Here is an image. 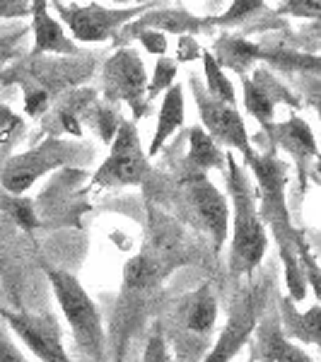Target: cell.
Instances as JSON below:
<instances>
[{
  "instance_id": "cell-1",
  "label": "cell",
  "mask_w": 321,
  "mask_h": 362,
  "mask_svg": "<svg viewBox=\"0 0 321 362\" xmlns=\"http://www.w3.org/2000/svg\"><path fill=\"white\" fill-rule=\"evenodd\" d=\"M227 186H230L232 206H235V237H232V254L230 266L235 276H252L264 261V254L268 249V235L266 225L259 215L256 206V194L244 177V169L237 167L232 155H227Z\"/></svg>"
},
{
  "instance_id": "cell-2",
  "label": "cell",
  "mask_w": 321,
  "mask_h": 362,
  "mask_svg": "<svg viewBox=\"0 0 321 362\" xmlns=\"http://www.w3.org/2000/svg\"><path fill=\"white\" fill-rule=\"evenodd\" d=\"M46 276L54 288V295L61 305L63 314H66L73 338L78 343V348L83 350L87 358L95 362L104 360V329L99 312L92 302V297L85 293L83 285L78 283V278L70 276L66 271H56V268H46Z\"/></svg>"
},
{
  "instance_id": "cell-3",
  "label": "cell",
  "mask_w": 321,
  "mask_h": 362,
  "mask_svg": "<svg viewBox=\"0 0 321 362\" xmlns=\"http://www.w3.org/2000/svg\"><path fill=\"white\" fill-rule=\"evenodd\" d=\"M148 160L140 150L138 131L133 121H121L114 136L112 155L104 160L99 172L92 179L95 189H114V186L140 184L148 174Z\"/></svg>"
},
{
  "instance_id": "cell-4",
  "label": "cell",
  "mask_w": 321,
  "mask_h": 362,
  "mask_svg": "<svg viewBox=\"0 0 321 362\" xmlns=\"http://www.w3.org/2000/svg\"><path fill=\"white\" fill-rule=\"evenodd\" d=\"M215 321H218V300H215L213 290L208 285L184 297V302L177 307L172 317V336L177 346L182 348V353L186 346H194L196 360V355H201L203 350V341L208 346V336L213 334Z\"/></svg>"
},
{
  "instance_id": "cell-5",
  "label": "cell",
  "mask_w": 321,
  "mask_h": 362,
  "mask_svg": "<svg viewBox=\"0 0 321 362\" xmlns=\"http://www.w3.org/2000/svg\"><path fill=\"white\" fill-rule=\"evenodd\" d=\"M73 155V148L61 140L51 138L44 145L29 150L25 155H17L5 165L3 174H0V184L8 194L20 196L25 194L29 186L34 184L42 174H46L49 169H56L61 165H66L68 157Z\"/></svg>"
},
{
  "instance_id": "cell-6",
  "label": "cell",
  "mask_w": 321,
  "mask_h": 362,
  "mask_svg": "<svg viewBox=\"0 0 321 362\" xmlns=\"http://www.w3.org/2000/svg\"><path fill=\"white\" fill-rule=\"evenodd\" d=\"M259 290H242L232 302L230 319L225 331L220 334L213 350L198 362H232L235 355L249 343L256 324H259Z\"/></svg>"
},
{
  "instance_id": "cell-7",
  "label": "cell",
  "mask_w": 321,
  "mask_h": 362,
  "mask_svg": "<svg viewBox=\"0 0 321 362\" xmlns=\"http://www.w3.org/2000/svg\"><path fill=\"white\" fill-rule=\"evenodd\" d=\"M191 87H194V97L198 104V112H201V121L208 128V136L213 140H220V143L230 145V148L239 150L244 157H249L254 153L252 145H249V136H247V126H244L242 116L235 112V107L220 102V99L210 97L198 80H191Z\"/></svg>"
},
{
  "instance_id": "cell-8",
  "label": "cell",
  "mask_w": 321,
  "mask_h": 362,
  "mask_svg": "<svg viewBox=\"0 0 321 362\" xmlns=\"http://www.w3.org/2000/svg\"><path fill=\"white\" fill-rule=\"evenodd\" d=\"M0 317L42 362H73L61 343L54 314H13L0 309Z\"/></svg>"
},
{
  "instance_id": "cell-9",
  "label": "cell",
  "mask_w": 321,
  "mask_h": 362,
  "mask_svg": "<svg viewBox=\"0 0 321 362\" xmlns=\"http://www.w3.org/2000/svg\"><path fill=\"white\" fill-rule=\"evenodd\" d=\"M145 68L133 49H121L104 66V85L109 99H126L136 112V119L148 112L145 104Z\"/></svg>"
},
{
  "instance_id": "cell-10",
  "label": "cell",
  "mask_w": 321,
  "mask_h": 362,
  "mask_svg": "<svg viewBox=\"0 0 321 362\" xmlns=\"http://www.w3.org/2000/svg\"><path fill=\"white\" fill-rule=\"evenodd\" d=\"M186 189H189V201L196 210L198 220L208 230V235L213 237L215 254H220L227 230H230V206H227V198L210 184L203 172L191 174L186 179Z\"/></svg>"
},
{
  "instance_id": "cell-11",
  "label": "cell",
  "mask_w": 321,
  "mask_h": 362,
  "mask_svg": "<svg viewBox=\"0 0 321 362\" xmlns=\"http://www.w3.org/2000/svg\"><path fill=\"white\" fill-rule=\"evenodd\" d=\"M54 5L58 15H61V20L70 27L73 37L80 39V42H104L126 20L138 15V10H104L99 5H90V8H75V5H70V8H66L58 0H54Z\"/></svg>"
},
{
  "instance_id": "cell-12",
  "label": "cell",
  "mask_w": 321,
  "mask_h": 362,
  "mask_svg": "<svg viewBox=\"0 0 321 362\" xmlns=\"http://www.w3.org/2000/svg\"><path fill=\"white\" fill-rule=\"evenodd\" d=\"M256 334V362H314L300 346L290 343V338L283 334L280 321L266 317L254 329Z\"/></svg>"
},
{
  "instance_id": "cell-13",
  "label": "cell",
  "mask_w": 321,
  "mask_h": 362,
  "mask_svg": "<svg viewBox=\"0 0 321 362\" xmlns=\"http://www.w3.org/2000/svg\"><path fill=\"white\" fill-rule=\"evenodd\" d=\"M242 83H244V104H247V112H252L254 119L264 126L271 124L276 102L288 99L290 104H295V99L285 95V90L268 75V70H256L254 80L242 78Z\"/></svg>"
},
{
  "instance_id": "cell-14",
  "label": "cell",
  "mask_w": 321,
  "mask_h": 362,
  "mask_svg": "<svg viewBox=\"0 0 321 362\" xmlns=\"http://www.w3.org/2000/svg\"><path fill=\"white\" fill-rule=\"evenodd\" d=\"M32 20H34V37H37V46L32 54L39 56L42 51H58V54H80L73 46L70 39H66L63 29L51 20V15L46 13V0H32Z\"/></svg>"
},
{
  "instance_id": "cell-15",
  "label": "cell",
  "mask_w": 321,
  "mask_h": 362,
  "mask_svg": "<svg viewBox=\"0 0 321 362\" xmlns=\"http://www.w3.org/2000/svg\"><path fill=\"white\" fill-rule=\"evenodd\" d=\"M280 317H283V334H288L295 341L302 343H312V346H319L321 341V307L314 305L309 312L300 314L293 305L290 297L280 300Z\"/></svg>"
},
{
  "instance_id": "cell-16",
  "label": "cell",
  "mask_w": 321,
  "mask_h": 362,
  "mask_svg": "<svg viewBox=\"0 0 321 362\" xmlns=\"http://www.w3.org/2000/svg\"><path fill=\"white\" fill-rule=\"evenodd\" d=\"M182 124H184V92H182V85H172L167 90L165 102H162L160 116H157V131H155L153 143H150L148 155L153 157L160 153V148L167 143V138Z\"/></svg>"
},
{
  "instance_id": "cell-17",
  "label": "cell",
  "mask_w": 321,
  "mask_h": 362,
  "mask_svg": "<svg viewBox=\"0 0 321 362\" xmlns=\"http://www.w3.org/2000/svg\"><path fill=\"white\" fill-rule=\"evenodd\" d=\"M273 131V138L278 140L283 148H288L290 153L297 155L300 160H307V157H317V140H314L312 131L302 119L293 116L290 121L280 124Z\"/></svg>"
},
{
  "instance_id": "cell-18",
  "label": "cell",
  "mask_w": 321,
  "mask_h": 362,
  "mask_svg": "<svg viewBox=\"0 0 321 362\" xmlns=\"http://www.w3.org/2000/svg\"><path fill=\"white\" fill-rule=\"evenodd\" d=\"M160 278H162V264L155 256L138 254L136 259H131L126 264L124 285L131 293H145V290H150L153 285L160 283Z\"/></svg>"
},
{
  "instance_id": "cell-19",
  "label": "cell",
  "mask_w": 321,
  "mask_h": 362,
  "mask_svg": "<svg viewBox=\"0 0 321 362\" xmlns=\"http://www.w3.org/2000/svg\"><path fill=\"white\" fill-rule=\"evenodd\" d=\"M189 165L194 167V172H206L210 167L225 165V157L218 150L215 140L201 126H194L189 131Z\"/></svg>"
},
{
  "instance_id": "cell-20",
  "label": "cell",
  "mask_w": 321,
  "mask_h": 362,
  "mask_svg": "<svg viewBox=\"0 0 321 362\" xmlns=\"http://www.w3.org/2000/svg\"><path fill=\"white\" fill-rule=\"evenodd\" d=\"M256 58H261V46L249 44L244 39H220L218 42V58L215 63L225 68H235L239 75H244Z\"/></svg>"
},
{
  "instance_id": "cell-21",
  "label": "cell",
  "mask_w": 321,
  "mask_h": 362,
  "mask_svg": "<svg viewBox=\"0 0 321 362\" xmlns=\"http://www.w3.org/2000/svg\"><path fill=\"white\" fill-rule=\"evenodd\" d=\"M203 66H206V80H208V95L220 99V102L235 107V87H232L230 80L225 78L223 68L215 63V58L206 54L203 56Z\"/></svg>"
},
{
  "instance_id": "cell-22",
  "label": "cell",
  "mask_w": 321,
  "mask_h": 362,
  "mask_svg": "<svg viewBox=\"0 0 321 362\" xmlns=\"http://www.w3.org/2000/svg\"><path fill=\"white\" fill-rule=\"evenodd\" d=\"M162 27L167 32H179V34H186V32H194L203 25L198 22L196 17L186 15V13H153L150 17H143L138 27Z\"/></svg>"
},
{
  "instance_id": "cell-23",
  "label": "cell",
  "mask_w": 321,
  "mask_h": 362,
  "mask_svg": "<svg viewBox=\"0 0 321 362\" xmlns=\"http://www.w3.org/2000/svg\"><path fill=\"white\" fill-rule=\"evenodd\" d=\"M22 131H25V126H22L20 116H15L5 104H0V150L15 145Z\"/></svg>"
},
{
  "instance_id": "cell-24",
  "label": "cell",
  "mask_w": 321,
  "mask_h": 362,
  "mask_svg": "<svg viewBox=\"0 0 321 362\" xmlns=\"http://www.w3.org/2000/svg\"><path fill=\"white\" fill-rule=\"evenodd\" d=\"M174 78H177V63L169 61V58H160L155 66V78L148 87V102L155 99L162 90H167L174 83Z\"/></svg>"
},
{
  "instance_id": "cell-25",
  "label": "cell",
  "mask_w": 321,
  "mask_h": 362,
  "mask_svg": "<svg viewBox=\"0 0 321 362\" xmlns=\"http://www.w3.org/2000/svg\"><path fill=\"white\" fill-rule=\"evenodd\" d=\"M119 124H121V119L114 109H109V107L97 109V128H99V136H102L104 143L114 140L116 131H119Z\"/></svg>"
},
{
  "instance_id": "cell-26",
  "label": "cell",
  "mask_w": 321,
  "mask_h": 362,
  "mask_svg": "<svg viewBox=\"0 0 321 362\" xmlns=\"http://www.w3.org/2000/svg\"><path fill=\"white\" fill-rule=\"evenodd\" d=\"M321 0H280V13L297 17H319Z\"/></svg>"
},
{
  "instance_id": "cell-27",
  "label": "cell",
  "mask_w": 321,
  "mask_h": 362,
  "mask_svg": "<svg viewBox=\"0 0 321 362\" xmlns=\"http://www.w3.org/2000/svg\"><path fill=\"white\" fill-rule=\"evenodd\" d=\"M143 362H174L167 341L160 334H155L148 341V348H145V353H143Z\"/></svg>"
},
{
  "instance_id": "cell-28",
  "label": "cell",
  "mask_w": 321,
  "mask_h": 362,
  "mask_svg": "<svg viewBox=\"0 0 321 362\" xmlns=\"http://www.w3.org/2000/svg\"><path fill=\"white\" fill-rule=\"evenodd\" d=\"M27 27H17V29H0V66H3L8 58L15 56V44L25 37Z\"/></svg>"
},
{
  "instance_id": "cell-29",
  "label": "cell",
  "mask_w": 321,
  "mask_h": 362,
  "mask_svg": "<svg viewBox=\"0 0 321 362\" xmlns=\"http://www.w3.org/2000/svg\"><path fill=\"white\" fill-rule=\"evenodd\" d=\"M10 213L15 215V220L20 223L25 230H34L37 227V218H34V210H32V203L29 201H22V198H13L8 203Z\"/></svg>"
},
{
  "instance_id": "cell-30",
  "label": "cell",
  "mask_w": 321,
  "mask_h": 362,
  "mask_svg": "<svg viewBox=\"0 0 321 362\" xmlns=\"http://www.w3.org/2000/svg\"><path fill=\"white\" fill-rule=\"evenodd\" d=\"M261 5H264V0H235V5L227 10V15L218 17V22L230 25V22H237V20H242V17H247L249 13H254V10H259Z\"/></svg>"
},
{
  "instance_id": "cell-31",
  "label": "cell",
  "mask_w": 321,
  "mask_h": 362,
  "mask_svg": "<svg viewBox=\"0 0 321 362\" xmlns=\"http://www.w3.org/2000/svg\"><path fill=\"white\" fill-rule=\"evenodd\" d=\"M51 97L46 95L44 90H34V87H27V97H25V112L29 116H42L46 109H49Z\"/></svg>"
},
{
  "instance_id": "cell-32",
  "label": "cell",
  "mask_w": 321,
  "mask_h": 362,
  "mask_svg": "<svg viewBox=\"0 0 321 362\" xmlns=\"http://www.w3.org/2000/svg\"><path fill=\"white\" fill-rule=\"evenodd\" d=\"M0 362H27L15 343L3 334V329H0Z\"/></svg>"
},
{
  "instance_id": "cell-33",
  "label": "cell",
  "mask_w": 321,
  "mask_h": 362,
  "mask_svg": "<svg viewBox=\"0 0 321 362\" xmlns=\"http://www.w3.org/2000/svg\"><path fill=\"white\" fill-rule=\"evenodd\" d=\"M29 15V0H0V17Z\"/></svg>"
},
{
  "instance_id": "cell-34",
  "label": "cell",
  "mask_w": 321,
  "mask_h": 362,
  "mask_svg": "<svg viewBox=\"0 0 321 362\" xmlns=\"http://www.w3.org/2000/svg\"><path fill=\"white\" fill-rule=\"evenodd\" d=\"M140 42L148 46V51H153V54H165L167 51V39L165 34L160 32H145V34H138Z\"/></svg>"
},
{
  "instance_id": "cell-35",
  "label": "cell",
  "mask_w": 321,
  "mask_h": 362,
  "mask_svg": "<svg viewBox=\"0 0 321 362\" xmlns=\"http://www.w3.org/2000/svg\"><path fill=\"white\" fill-rule=\"evenodd\" d=\"M196 54H198V49H196L194 39L184 37L182 46H179V61H191V58H196Z\"/></svg>"
},
{
  "instance_id": "cell-36",
  "label": "cell",
  "mask_w": 321,
  "mask_h": 362,
  "mask_svg": "<svg viewBox=\"0 0 321 362\" xmlns=\"http://www.w3.org/2000/svg\"><path fill=\"white\" fill-rule=\"evenodd\" d=\"M247 362H256V360H254V358H252V360H247Z\"/></svg>"
}]
</instances>
